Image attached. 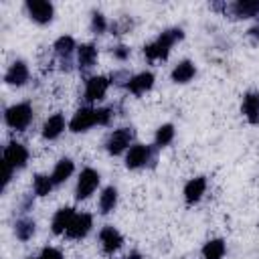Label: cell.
Returning <instances> with one entry per match:
<instances>
[{
    "label": "cell",
    "instance_id": "obj_7",
    "mask_svg": "<svg viewBox=\"0 0 259 259\" xmlns=\"http://www.w3.org/2000/svg\"><path fill=\"white\" fill-rule=\"evenodd\" d=\"M26 160H28V150L22 144L12 142L6 146V150H4V162L6 164H10L12 168H22L26 164Z\"/></svg>",
    "mask_w": 259,
    "mask_h": 259
},
{
    "label": "cell",
    "instance_id": "obj_15",
    "mask_svg": "<svg viewBox=\"0 0 259 259\" xmlns=\"http://www.w3.org/2000/svg\"><path fill=\"white\" fill-rule=\"evenodd\" d=\"M204 188H206V180H204L202 176L192 178V180L184 186V198H186V202H188V204L196 202V200L204 194Z\"/></svg>",
    "mask_w": 259,
    "mask_h": 259
},
{
    "label": "cell",
    "instance_id": "obj_12",
    "mask_svg": "<svg viewBox=\"0 0 259 259\" xmlns=\"http://www.w3.org/2000/svg\"><path fill=\"white\" fill-rule=\"evenodd\" d=\"M75 214H77V212H75L73 208H69V206L59 208V210L55 212V217H53V223H51L53 233H57V235L67 233V229H69V225H71V221H73Z\"/></svg>",
    "mask_w": 259,
    "mask_h": 259
},
{
    "label": "cell",
    "instance_id": "obj_9",
    "mask_svg": "<svg viewBox=\"0 0 259 259\" xmlns=\"http://www.w3.org/2000/svg\"><path fill=\"white\" fill-rule=\"evenodd\" d=\"M107 87H109V81H107L105 77H91V79L87 81V87H85V99H87V101H97V99H101V97L105 95Z\"/></svg>",
    "mask_w": 259,
    "mask_h": 259
},
{
    "label": "cell",
    "instance_id": "obj_2",
    "mask_svg": "<svg viewBox=\"0 0 259 259\" xmlns=\"http://www.w3.org/2000/svg\"><path fill=\"white\" fill-rule=\"evenodd\" d=\"M4 119H6V123L10 127L24 130L30 123V119H32V107H30V103H16V105L8 107L6 113H4Z\"/></svg>",
    "mask_w": 259,
    "mask_h": 259
},
{
    "label": "cell",
    "instance_id": "obj_26",
    "mask_svg": "<svg viewBox=\"0 0 259 259\" xmlns=\"http://www.w3.org/2000/svg\"><path fill=\"white\" fill-rule=\"evenodd\" d=\"M55 49H57V53L61 55V57H69L71 53H73V49H75V40H73V36H61L57 42H55Z\"/></svg>",
    "mask_w": 259,
    "mask_h": 259
},
{
    "label": "cell",
    "instance_id": "obj_24",
    "mask_svg": "<svg viewBox=\"0 0 259 259\" xmlns=\"http://www.w3.org/2000/svg\"><path fill=\"white\" fill-rule=\"evenodd\" d=\"M53 186H55L53 178H49V176H42V174H36V176H34V182H32L34 194H38V196H45V194H49V192H51V188H53Z\"/></svg>",
    "mask_w": 259,
    "mask_h": 259
},
{
    "label": "cell",
    "instance_id": "obj_13",
    "mask_svg": "<svg viewBox=\"0 0 259 259\" xmlns=\"http://www.w3.org/2000/svg\"><path fill=\"white\" fill-rule=\"evenodd\" d=\"M152 85H154V75H152V73H140V75L127 79V83H125V87H127L132 93H136V95H142V93L148 91Z\"/></svg>",
    "mask_w": 259,
    "mask_h": 259
},
{
    "label": "cell",
    "instance_id": "obj_5",
    "mask_svg": "<svg viewBox=\"0 0 259 259\" xmlns=\"http://www.w3.org/2000/svg\"><path fill=\"white\" fill-rule=\"evenodd\" d=\"M132 138H134V130H132V127L115 130V132L109 136V140H107V152H109V154H121V152L130 146Z\"/></svg>",
    "mask_w": 259,
    "mask_h": 259
},
{
    "label": "cell",
    "instance_id": "obj_8",
    "mask_svg": "<svg viewBox=\"0 0 259 259\" xmlns=\"http://www.w3.org/2000/svg\"><path fill=\"white\" fill-rule=\"evenodd\" d=\"M91 223H93L91 214H87V212L75 214L73 221H71V225H69V229H67V237H71V239H81V237H85V235L89 233V229H91Z\"/></svg>",
    "mask_w": 259,
    "mask_h": 259
},
{
    "label": "cell",
    "instance_id": "obj_33",
    "mask_svg": "<svg viewBox=\"0 0 259 259\" xmlns=\"http://www.w3.org/2000/svg\"><path fill=\"white\" fill-rule=\"evenodd\" d=\"M30 259H32V257H30Z\"/></svg>",
    "mask_w": 259,
    "mask_h": 259
},
{
    "label": "cell",
    "instance_id": "obj_29",
    "mask_svg": "<svg viewBox=\"0 0 259 259\" xmlns=\"http://www.w3.org/2000/svg\"><path fill=\"white\" fill-rule=\"evenodd\" d=\"M38 259H63V255H61L59 249H55V247H47V249H42V253H40Z\"/></svg>",
    "mask_w": 259,
    "mask_h": 259
},
{
    "label": "cell",
    "instance_id": "obj_31",
    "mask_svg": "<svg viewBox=\"0 0 259 259\" xmlns=\"http://www.w3.org/2000/svg\"><path fill=\"white\" fill-rule=\"evenodd\" d=\"M123 259H140V255H138V253H132V255H127V257H123Z\"/></svg>",
    "mask_w": 259,
    "mask_h": 259
},
{
    "label": "cell",
    "instance_id": "obj_25",
    "mask_svg": "<svg viewBox=\"0 0 259 259\" xmlns=\"http://www.w3.org/2000/svg\"><path fill=\"white\" fill-rule=\"evenodd\" d=\"M233 10H235V14L237 16H255L257 12H259V2H237L235 6H233Z\"/></svg>",
    "mask_w": 259,
    "mask_h": 259
},
{
    "label": "cell",
    "instance_id": "obj_1",
    "mask_svg": "<svg viewBox=\"0 0 259 259\" xmlns=\"http://www.w3.org/2000/svg\"><path fill=\"white\" fill-rule=\"evenodd\" d=\"M178 38H182V30H180V28L166 30V32H162L154 42L146 45V47H144V53H146V57H148L150 61L166 59V57H168V53H170V47H172Z\"/></svg>",
    "mask_w": 259,
    "mask_h": 259
},
{
    "label": "cell",
    "instance_id": "obj_20",
    "mask_svg": "<svg viewBox=\"0 0 259 259\" xmlns=\"http://www.w3.org/2000/svg\"><path fill=\"white\" fill-rule=\"evenodd\" d=\"M192 77H194V65H192L190 61L178 63V65L174 67V71H172V79H174L176 83H186V81H190Z\"/></svg>",
    "mask_w": 259,
    "mask_h": 259
},
{
    "label": "cell",
    "instance_id": "obj_23",
    "mask_svg": "<svg viewBox=\"0 0 259 259\" xmlns=\"http://www.w3.org/2000/svg\"><path fill=\"white\" fill-rule=\"evenodd\" d=\"M14 231H16V237H18L20 241H28V239L32 237V233H34V221H30V219H20V221H16Z\"/></svg>",
    "mask_w": 259,
    "mask_h": 259
},
{
    "label": "cell",
    "instance_id": "obj_11",
    "mask_svg": "<svg viewBox=\"0 0 259 259\" xmlns=\"http://www.w3.org/2000/svg\"><path fill=\"white\" fill-rule=\"evenodd\" d=\"M99 239H101V245H103V251H105V253L117 251V249L121 247V243H123L121 235H119L113 227H103L101 233H99Z\"/></svg>",
    "mask_w": 259,
    "mask_h": 259
},
{
    "label": "cell",
    "instance_id": "obj_21",
    "mask_svg": "<svg viewBox=\"0 0 259 259\" xmlns=\"http://www.w3.org/2000/svg\"><path fill=\"white\" fill-rule=\"evenodd\" d=\"M115 202H117V190H115L113 186H107V188L103 190L101 198H99V208H101V212H111L113 206H115Z\"/></svg>",
    "mask_w": 259,
    "mask_h": 259
},
{
    "label": "cell",
    "instance_id": "obj_18",
    "mask_svg": "<svg viewBox=\"0 0 259 259\" xmlns=\"http://www.w3.org/2000/svg\"><path fill=\"white\" fill-rule=\"evenodd\" d=\"M97 59V49L93 45H81L79 51H77V61H79V67L81 69H89L93 67Z\"/></svg>",
    "mask_w": 259,
    "mask_h": 259
},
{
    "label": "cell",
    "instance_id": "obj_14",
    "mask_svg": "<svg viewBox=\"0 0 259 259\" xmlns=\"http://www.w3.org/2000/svg\"><path fill=\"white\" fill-rule=\"evenodd\" d=\"M4 79H6V83H8V85H22V83L28 79V69H26V65H24L22 61L12 63V65H10V69L6 71Z\"/></svg>",
    "mask_w": 259,
    "mask_h": 259
},
{
    "label": "cell",
    "instance_id": "obj_3",
    "mask_svg": "<svg viewBox=\"0 0 259 259\" xmlns=\"http://www.w3.org/2000/svg\"><path fill=\"white\" fill-rule=\"evenodd\" d=\"M99 184V174L93 170V168H85L81 174H79V180H77V198H87L89 194H93V190L97 188Z\"/></svg>",
    "mask_w": 259,
    "mask_h": 259
},
{
    "label": "cell",
    "instance_id": "obj_17",
    "mask_svg": "<svg viewBox=\"0 0 259 259\" xmlns=\"http://www.w3.org/2000/svg\"><path fill=\"white\" fill-rule=\"evenodd\" d=\"M243 113L251 123L259 121V93H247L243 97Z\"/></svg>",
    "mask_w": 259,
    "mask_h": 259
},
{
    "label": "cell",
    "instance_id": "obj_4",
    "mask_svg": "<svg viewBox=\"0 0 259 259\" xmlns=\"http://www.w3.org/2000/svg\"><path fill=\"white\" fill-rule=\"evenodd\" d=\"M95 123H99L97 109L83 107V109H79V111L73 115V119H71L69 127H71V132H85V130H89V127H91V125H95Z\"/></svg>",
    "mask_w": 259,
    "mask_h": 259
},
{
    "label": "cell",
    "instance_id": "obj_16",
    "mask_svg": "<svg viewBox=\"0 0 259 259\" xmlns=\"http://www.w3.org/2000/svg\"><path fill=\"white\" fill-rule=\"evenodd\" d=\"M63 130H65V117H63L61 113H55V115H51V117L45 121V125H42V136H45L47 140H55Z\"/></svg>",
    "mask_w": 259,
    "mask_h": 259
},
{
    "label": "cell",
    "instance_id": "obj_28",
    "mask_svg": "<svg viewBox=\"0 0 259 259\" xmlns=\"http://www.w3.org/2000/svg\"><path fill=\"white\" fill-rule=\"evenodd\" d=\"M91 28H93L95 32H103V30H105V18H103L99 12H95V14H93V20H91Z\"/></svg>",
    "mask_w": 259,
    "mask_h": 259
},
{
    "label": "cell",
    "instance_id": "obj_30",
    "mask_svg": "<svg viewBox=\"0 0 259 259\" xmlns=\"http://www.w3.org/2000/svg\"><path fill=\"white\" fill-rule=\"evenodd\" d=\"M113 55H115L117 59H125V57L130 55V49H125V47H117V49L113 51Z\"/></svg>",
    "mask_w": 259,
    "mask_h": 259
},
{
    "label": "cell",
    "instance_id": "obj_10",
    "mask_svg": "<svg viewBox=\"0 0 259 259\" xmlns=\"http://www.w3.org/2000/svg\"><path fill=\"white\" fill-rule=\"evenodd\" d=\"M148 160H150V148L148 146H142V144H136V146L130 148V152L125 156V166L127 168H140Z\"/></svg>",
    "mask_w": 259,
    "mask_h": 259
},
{
    "label": "cell",
    "instance_id": "obj_32",
    "mask_svg": "<svg viewBox=\"0 0 259 259\" xmlns=\"http://www.w3.org/2000/svg\"><path fill=\"white\" fill-rule=\"evenodd\" d=\"M251 32H253V34H255V36H259V26H257V28H253V30H251Z\"/></svg>",
    "mask_w": 259,
    "mask_h": 259
},
{
    "label": "cell",
    "instance_id": "obj_6",
    "mask_svg": "<svg viewBox=\"0 0 259 259\" xmlns=\"http://www.w3.org/2000/svg\"><path fill=\"white\" fill-rule=\"evenodd\" d=\"M26 10H28L30 18L40 22V24H47L53 18V4L45 2V0H28L26 2Z\"/></svg>",
    "mask_w": 259,
    "mask_h": 259
},
{
    "label": "cell",
    "instance_id": "obj_22",
    "mask_svg": "<svg viewBox=\"0 0 259 259\" xmlns=\"http://www.w3.org/2000/svg\"><path fill=\"white\" fill-rule=\"evenodd\" d=\"M225 253V243L221 239H212L202 247V255L204 259H221Z\"/></svg>",
    "mask_w": 259,
    "mask_h": 259
},
{
    "label": "cell",
    "instance_id": "obj_19",
    "mask_svg": "<svg viewBox=\"0 0 259 259\" xmlns=\"http://www.w3.org/2000/svg\"><path fill=\"white\" fill-rule=\"evenodd\" d=\"M71 174H73V162H71L69 158H63V160L57 162V166H55L51 178H53L55 184H61V182H65Z\"/></svg>",
    "mask_w": 259,
    "mask_h": 259
},
{
    "label": "cell",
    "instance_id": "obj_27",
    "mask_svg": "<svg viewBox=\"0 0 259 259\" xmlns=\"http://www.w3.org/2000/svg\"><path fill=\"white\" fill-rule=\"evenodd\" d=\"M172 138H174V127H172L170 123L158 127V132H156V144H158V146H166V144H170Z\"/></svg>",
    "mask_w": 259,
    "mask_h": 259
}]
</instances>
